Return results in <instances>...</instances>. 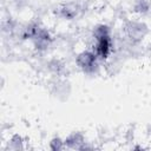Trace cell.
Masks as SVG:
<instances>
[{
  "label": "cell",
  "instance_id": "cell-6",
  "mask_svg": "<svg viewBox=\"0 0 151 151\" xmlns=\"http://www.w3.org/2000/svg\"><path fill=\"white\" fill-rule=\"evenodd\" d=\"M80 11H81V8H80L79 4L70 1V2L63 4L58 7V15L65 20H73L79 15Z\"/></svg>",
  "mask_w": 151,
  "mask_h": 151
},
{
  "label": "cell",
  "instance_id": "cell-5",
  "mask_svg": "<svg viewBox=\"0 0 151 151\" xmlns=\"http://www.w3.org/2000/svg\"><path fill=\"white\" fill-rule=\"evenodd\" d=\"M65 146L66 149H71V150H86L90 149V146L86 145V139L83 132L79 131H74L72 133H70L65 139Z\"/></svg>",
  "mask_w": 151,
  "mask_h": 151
},
{
  "label": "cell",
  "instance_id": "cell-9",
  "mask_svg": "<svg viewBox=\"0 0 151 151\" xmlns=\"http://www.w3.org/2000/svg\"><path fill=\"white\" fill-rule=\"evenodd\" d=\"M151 4L150 0H134L133 1V11L138 14H145L150 11Z\"/></svg>",
  "mask_w": 151,
  "mask_h": 151
},
{
  "label": "cell",
  "instance_id": "cell-10",
  "mask_svg": "<svg viewBox=\"0 0 151 151\" xmlns=\"http://www.w3.org/2000/svg\"><path fill=\"white\" fill-rule=\"evenodd\" d=\"M48 66L50 70L57 76H63V73L65 72V64L59 59H53Z\"/></svg>",
  "mask_w": 151,
  "mask_h": 151
},
{
  "label": "cell",
  "instance_id": "cell-7",
  "mask_svg": "<svg viewBox=\"0 0 151 151\" xmlns=\"http://www.w3.org/2000/svg\"><path fill=\"white\" fill-rule=\"evenodd\" d=\"M24 138L22 136H20L19 133L13 134L8 142H7V150H12V151H19V150H24Z\"/></svg>",
  "mask_w": 151,
  "mask_h": 151
},
{
  "label": "cell",
  "instance_id": "cell-8",
  "mask_svg": "<svg viewBox=\"0 0 151 151\" xmlns=\"http://www.w3.org/2000/svg\"><path fill=\"white\" fill-rule=\"evenodd\" d=\"M92 37L94 40L101 39V38H106V37H111V28L110 26H107L106 24H98L92 32Z\"/></svg>",
  "mask_w": 151,
  "mask_h": 151
},
{
  "label": "cell",
  "instance_id": "cell-2",
  "mask_svg": "<svg viewBox=\"0 0 151 151\" xmlns=\"http://www.w3.org/2000/svg\"><path fill=\"white\" fill-rule=\"evenodd\" d=\"M124 34L125 37L133 44L139 42L143 40V38L147 34L149 27L145 22L143 21H137V20H129L124 25Z\"/></svg>",
  "mask_w": 151,
  "mask_h": 151
},
{
  "label": "cell",
  "instance_id": "cell-3",
  "mask_svg": "<svg viewBox=\"0 0 151 151\" xmlns=\"http://www.w3.org/2000/svg\"><path fill=\"white\" fill-rule=\"evenodd\" d=\"M32 42H33L35 50H38L40 52L46 51L52 42V35L45 27L40 26L37 31V33L34 34V37L32 38Z\"/></svg>",
  "mask_w": 151,
  "mask_h": 151
},
{
  "label": "cell",
  "instance_id": "cell-4",
  "mask_svg": "<svg viewBox=\"0 0 151 151\" xmlns=\"http://www.w3.org/2000/svg\"><path fill=\"white\" fill-rule=\"evenodd\" d=\"M111 51H112V38L111 37H106V38L94 40L93 52L97 54V57L100 61L106 60L110 57Z\"/></svg>",
  "mask_w": 151,
  "mask_h": 151
},
{
  "label": "cell",
  "instance_id": "cell-1",
  "mask_svg": "<svg viewBox=\"0 0 151 151\" xmlns=\"http://www.w3.org/2000/svg\"><path fill=\"white\" fill-rule=\"evenodd\" d=\"M99 59L93 50H85L80 52L76 57L77 66L85 73V74H94L99 68Z\"/></svg>",
  "mask_w": 151,
  "mask_h": 151
},
{
  "label": "cell",
  "instance_id": "cell-11",
  "mask_svg": "<svg viewBox=\"0 0 151 151\" xmlns=\"http://www.w3.org/2000/svg\"><path fill=\"white\" fill-rule=\"evenodd\" d=\"M48 147H50L52 151H60V150L66 149L65 142H64V139H61L60 137H53V138L50 140Z\"/></svg>",
  "mask_w": 151,
  "mask_h": 151
}]
</instances>
